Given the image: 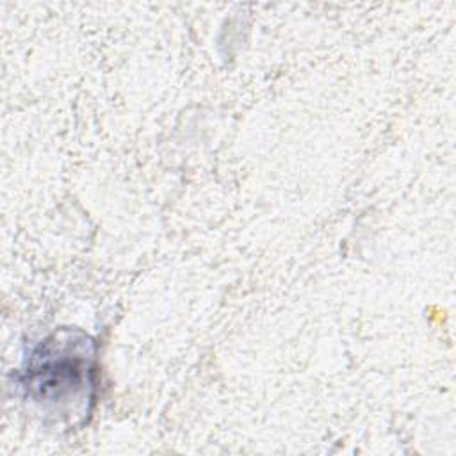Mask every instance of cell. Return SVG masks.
Segmentation results:
<instances>
[{"instance_id": "1", "label": "cell", "mask_w": 456, "mask_h": 456, "mask_svg": "<svg viewBox=\"0 0 456 456\" xmlns=\"http://www.w3.org/2000/svg\"><path fill=\"white\" fill-rule=\"evenodd\" d=\"M23 399L68 426L93 413L98 388V342L77 328H59L37 342L16 374Z\"/></svg>"}]
</instances>
